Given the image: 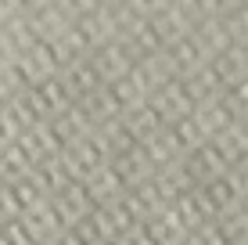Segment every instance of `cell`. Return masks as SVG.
<instances>
[{"mask_svg":"<svg viewBox=\"0 0 248 245\" xmlns=\"http://www.w3.org/2000/svg\"><path fill=\"white\" fill-rule=\"evenodd\" d=\"M62 166H65L68 184H87L90 177L101 170V166H108V151H105V145L90 133V137L76 141V145H68V148L62 151Z\"/></svg>","mask_w":248,"mask_h":245,"instance_id":"6da1fadb","label":"cell"},{"mask_svg":"<svg viewBox=\"0 0 248 245\" xmlns=\"http://www.w3.org/2000/svg\"><path fill=\"white\" fill-rule=\"evenodd\" d=\"M227 170H230V159H227L216 145H212V141H205L202 148H194L191 155H184V173L191 177L194 188H202V184L223 177Z\"/></svg>","mask_w":248,"mask_h":245,"instance_id":"7a4b0ae2","label":"cell"},{"mask_svg":"<svg viewBox=\"0 0 248 245\" xmlns=\"http://www.w3.org/2000/svg\"><path fill=\"white\" fill-rule=\"evenodd\" d=\"M87 62L93 65V72H97V80L101 83H115L119 76H126L133 69V50L123 44V40H112V44H105V47H97L93 54L87 58Z\"/></svg>","mask_w":248,"mask_h":245,"instance_id":"3957f363","label":"cell"},{"mask_svg":"<svg viewBox=\"0 0 248 245\" xmlns=\"http://www.w3.org/2000/svg\"><path fill=\"white\" fill-rule=\"evenodd\" d=\"M47 202H50V209H54V216L62 220L65 231L76 227V224H83L93 213V202H90V195H87L83 184H65V188L58 191L54 198H47Z\"/></svg>","mask_w":248,"mask_h":245,"instance_id":"277c9868","label":"cell"},{"mask_svg":"<svg viewBox=\"0 0 248 245\" xmlns=\"http://www.w3.org/2000/svg\"><path fill=\"white\" fill-rule=\"evenodd\" d=\"M15 141H18L22 151L32 159V166H36V163H44V159H54V155H62V151H65V141H62V133L54 130V123H50V119L36 123L32 130L18 133Z\"/></svg>","mask_w":248,"mask_h":245,"instance_id":"5b68a950","label":"cell"},{"mask_svg":"<svg viewBox=\"0 0 248 245\" xmlns=\"http://www.w3.org/2000/svg\"><path fill=\"white\" fill-rule=\"evenodd\" d=\"M108 166H112V173L119 177L123 191H130V188H137V184H144V180L155 177V166H151V159L140 151V145H133V148L112 155V159H108Z\"/></svg>","mask_w":248,"mask_h":245,"instance_id":"8992f818","label":"cell"},{"mask_svg":"<svg viewBox=\"0 0 248 245\" xmlns=\"http://www.w3.org/2000/svg\"><path fill=\"white\" fill-rule=\"evenodd\" d=\"M148 29H151V36H155V44H158L162 50H169L176 40H184L187 33H191V18H187L180 7L169 0L155 18H148Z\"/></svg>","mask_w":248,"mask_h":245,"instance_id":"52a82bcc","label":"cell"},{"mask_svg":"<svg viewBox=\"0 0 248 245\" xmlns=\"http://www.w3.org/2000/svg\"><path fill=\"white\" fill-rule=\"evenodd\" d=\"M209 76H212V83L219 87V94H223L227 87H234L237 80H245L248 76V62H245V50L241 47H234L230 44L227 50H219L216 58H209Z\"/></svg>","mask_w":248,"mask_h":245,"instance_id":"ba28073f","label":"cell"},{"mask_svg":"<svg viewBox=\"0 0 248 245\" xmlns=\"http://www.w3.org/2000/svg\"><path fill=\"white\" fill-rule=\"evenodd\" d=\"M58 80H62L68 101H87L97 87H105V83L97 80V72H93V65L87 58H76V62H68L62 72H58Z\"/></svg>","mask_w":248,"mask_h":245,"instance_id":"9c48e42d","label":"cell"},{"mask_svg":"<svg viewBox=\"0 0 248 245\" xmlns=\"http://www.w3.org/2000/svg\"><path fill=\"white\" fill-rule=\"evenodd\" d=\"M105 87H108V94L115 98V105H119V112H123V115L137 112V108L148 105V98H151V87L140 80V72H137V69H130L126 76H119L115 83H105Z\"/></svg>","mask_w":248,"mask_h":245,"instance_id":"30bf717a","label":"cell"},{"mask_svg":"<svg viewBox=\"0 0 248 245\" xmlns=\"http://www.w3.org/2000/svg\"><path fill=\"white\" fill-rule=\"evenodd\" d=\"M187 119L194 123V130L202 133V141H212L216 133H223L230 123V115H227V108H223V101L219 98H205V101H198V105L187 112Z\"/></svg>","mask_w":248,"mask_h":245,"instance_id":"8fae6325","label":"cell"},{"mask_svg":"<svg viewBox=\"0 0 248 245\" xmlns=\"http://www.w3.org/2000/svg\"><path fill=\"white\" fill-rule=\"evenodd\" d=\"M166 54H169V65H173L176 76H194V72H202L205 65H209V50H205L191 33H187L184 40H176Z\"/></svg>","mask_w":248,"mask_h":245,"instance_id":"7c38bea8","label":"cell"},{"mask_svg":"<svg viewBox=\"0 0 248 245\" xmlns=\"http://www.w3.org/2000/svg\"><path fill=\"white\" fill-rule=\"evenodd\" d=\"M54 130L62 133V141H65V148L68 145H76V141H83V137H90L93 133V119H90V112L79 105V101H72L68 108H62V112L54 115Z\"/></svg>","mask_w":248,"mask_h":245,"instance_id":"4fadbf2b","label":"cell"},{"mask_svg":"<svg viewBox=\"0 0 248 245\" xmlns=\"http://www.w3.org/2000/svg\"><path fill=\"white\" fill-rule=\"evenodd\" d=\"M144 231H148V238L155 245H180L187 234H191L180 224V216L173 213V206H162L155 216H148V220H144Z\"/></svg>","mask_w":248,"mask_h":245,"instance_id":"5bb4252c","label":"cell"},{"mask_svg":"<svg viewBox=\"0 0 248 245\" xmlns=\"http://www.w3.org/2000/svg\"><path fill=\"white\" fill-rule=\"evenodd\" d=\"M29 94H32V101H36V108L44 112V119H54V115L62 112V108H68V105H72L58 76H50V80L32 83V87H29Z\"/></svg>","mask_w":248,"mask_h":245,"instance_id":"9a60e30c","label":"cell"},{"mask_svg":"<svg viewBox=\"0 0 248 245\" xmlns=\"http://www.w3.org/2000/svg\"><path fill=\"white\" fill-rule=\"evenodd\" d=\"M29 25H32V36L36 40H62V33L72 25V18L50 0L47 7H40V11L29 15Z\"/></svg>","mask_w":248,"mask_h":245,"instance_id":"2e32d148","label":"cell"},{"mask_svg":"<svg viewBox=\"0 0 248 245\" xmlns=\"http://www.w3.org/2000/svg\"><path fill=\"white\" fill-rule=\"evenodd\" d=\"M29 180L36 184V191L44 198H54L58 191L68 184V177H65V166H62V155H54V159H44V163H36L29 170Z\"/></svg>","mask_w":248,"mask_h":245,"instance_id":"e0dca14e","label":"cell"},{"mask_svg":"<svg viewBox=\"0 0 248 245\" xmlns=\"http://www.w3.org/2000/svg\"><path fill=\"white\" fill-rule=\"evenodd\" d=\"M123 123H126V130H130V137H133V145H140L144 137H151V133H158V130H166V115L158 112L155 105H140L137 112H130V115H123Z\"/></svg>","mask_w":248,"mask_h":245,"instance_id":"ac0fdd59","label":"cell"},{"mask_svg":"<svg viewBox=\"0 0 248 245\" xmlns=\"http://www.w3.org/2000/svg\"><path fill=\"white\" fill-rule=\"evenodd\" d=\"M4 112H7V119L15 123V130L25 133V130H32L36 123H44V112L36 108V101H32L29 90H22V94H15L11 101L4 105Z\"/></svg>","mask_w":248,"mask_h":245,"instance_id":"d6986e66","label":"cell"},{"mask_svg":"<svg viewBox=\"0 0 248 245\" xmlns=\"http://www.w3.org/2000/svg\"><path fill=\"white\" fill-rule=\"evenodd\" d=\"M4 195H7V202H11V213H15V220H18V216H25V213H32V209H36L40 202H47V198L36 191V184H32L29 177H22V180L4 184Z\"/></svg>","mask_w":248,"mask_h":245,"instance_id":"ffe728a7","label":"cell"},{"mask_svg":"<svg viewBox=\"0 0 248 245\" xmlns=\"http://www.w3.org/2000/svg\"><path fill=\"white\" fill-rule=\"evenodd\" d=\"M191 36L198 40V44H202L205 50H209V58H216L219 50H227V47H230L227 29H223V18H219V15H212V18L194 22V25H191Z\"/></svg>","mask_w":248,"mask_h":245,"instance_id":"44dd1931","label":"cell"},{"mask_svg":"<svg viewBox=\"0 0 248 245\" xmlns=\"http://www.w3.org/2000/svg\"><path fill=\"white\" fill-rule=\"evenodd\" d=\"M83 188H87L93 209H97V206H108V202H115L119 195H123V184H119V177L112 173V166H101V170L93 173Z\"/></svg>","mask_w":248,"mask_h":245,"instance_id":"7402d4cb","label":"cell"},{"mask_svg":"<svg viewBox=\"0 0 248 245\" xmlns=\"http://www.w3.org/2000/svg\"><path fill=\"white\" fill-rule=\"evenodd\" d=\"M29 170H32V159L22 151L18 141H11V145L0 151V184L22 180V177H29Z\"/></svg>","mask_w":248,"mask_h":245,"instance_id":"603a6c76","label":"cell"},{"mask_svg":"<svg viewBox=\"0 0 248 245\" xmlns=\"http://www.w3.org/2000/svg\"><path fill=\"white\" fill-rule=\"evenodd\" d=\"M212 145H216V148L230 159V166L241 163V159H248V133H245L241 123H230L223 133H216V137H212Z\"/></svg>","mask_w":248,"mask_h":245,"instance_id":"cb8c5ba5","label":"cell"},{"mask_svg":"<svg viewBox=\"0 0 248 245\" xmlns=\"http://www.w3.org/2000/svg\"><path fill=\"white\" fill-rule=\"evenodd\" d=\"M219 101H223L227 115L234 123H245L248 119V76H245V80H237L234 87H227L223 94H219Z\"/></svg>","mask_w":248,"mask_h":245,"instance_id":"d4e9b609","label":"cell"},{"mask_svg":"<svg viewBox=\"0 0 248 245\" xmlns=\"http://www.w3.org/2000/svg\"><path fill=\"white\" fill-rule=\"evenodd\" d=\"M223 18V29H227V40L234 47H245L248 44V4H237L230 7L227 15H219Z\"/></svg>","mask_w":248,"mask_h":245,"instance_id":"484cf974","label":"cell"},{"mask_svg":"<svg viewBox=\"0 0 248 245\" xmlns=\"http://www.w3.org/2000/svg\"><path fill=\"white\" fill-rule=\"evenodd\" d=\"M223 180L230 184V191L237 195V202L245 206V202H248V159H241V163L230 166V170L223 173Z\"/></svg>","mask_w":248,"mask_h":245,"instance_id":"4316f807","label":"cell"},{"mask_svg":"<svg viewBox=\"0 0 248 245\" xmlns=\"http://www.w3.org/2000/svg\"><path fill=\"white\" fill-rule=\"evenodd\" d=\"M119 4L126 7V11L133 15V18H140V22H148V18H155V15L162 11V7L169 4V0H119Z\"/></svg>","mask_w":248,"mask_h":245,"instance_id":"83f0119b","label":"cell"},{"mask_svg":"<svg viewBox=\"0 0 248 245\" xmlns=\"http://www.w3.org/2000/svg\"><path fill=\"white\" fill-rule=\"evenodd\" d=\"M54 4L62 7V11H65L72 22H76V18H83V15H90L93 7H97V0H54Z\"/></svg>","mask_w":248,"mask_h":245,"instance_id":"f1b7e54d","label":"cell"},{"mask_svg":"<svg viewBox=\"0 0 248 245\" xmlns=\"http://www.w3.org/2000/svg\"><path fill=\"white\" fill-rule=\"evenodd\" d=\"M119 245H155L148 238V231H144V224H137V227H130V231L119 238Z\"/></svg>","mask_w":248,"mask_h":245,"instance_id":"f546056e","label":"cell"},{"mask_svg":"<svg viewBox=\"0 0 248 245\" xmlns=\"http://www.w3.org/2000/svg\"><path fill=\"white\" fill-rule=\"evenodd\" d=\"M50 0H18V11H25V15H32V11H40V7H47Z\"/></svg>","mask_w":248,"mask_h":245,"instance_id":"4dcf8cb0","label":"cell"},{"mask_svg":"<svg viewBox=\"0 0 248 245\" xmlns=\"http://www.w3.org/2000/svg\"><path fill=\"white\" fill-rule=\"evenodd\" d=\"M97 4H105V7H115V4H119V0H97Z\"/></svg>","mask_w":248,"mask_h":245,"instance_id":"1f68e13d","label":"cell"},{"mask_svg":"<svg viewBox=\"0 0 248 245\" xmlns=\"http://www.w3.org/2000/svg\"><path fill=\"white\" fill-rule=\"evenodd\" d=\"M241 126H245V133H248V119H245V123H241Z\"/></svg>","mask_w":248,"mask_h":245,"instance_id":"d6a6232c","label":"cell"},{"mask_svg":"<svg viewBox=\"0 0 248 245\" xmlns=\"http://www.w3.org/2000/svg\"><path fill=\"white\" fill-rule=\"evenodd\" d=\"M105 245H119V242H105Z\"/></svg>","mask_w":248,"mask_h":245,"instance_id":"836d02e7","label":"cell"},{"mask_svg":"<svg viewBox=\"0 0 248 245\" xmlns=\"http://www.w3.org/2000/svg\"><path fill=\"white\" fill-rule=\"evenodd\" d=\"M245 4H248V0H245Z\"/></svg>","mask_w":248,"mask_h":245,"instance_id":"e575fe53","label":"cell"}]
</instances>
